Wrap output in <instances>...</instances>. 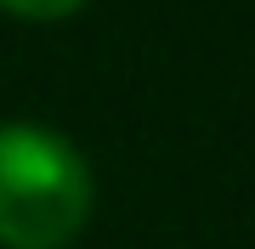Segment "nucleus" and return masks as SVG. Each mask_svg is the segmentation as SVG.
<instances>
[{"label": "nucleus", "instance_id": "f257e3e1", "mask_svg": "<svg viewBox=\"0 0 255 249\" xmlns=\"http://www.w3.org/2000/svg\"><path fill=\"white\" fill-rule=\"evenodd\" d=\"M91 165L63 130L0 125V249H63L91 221Z\"/></svg>", "mask_w": 255, "mask_h": 249}, {"label": "nucleus", "instance_id": "f03ea898", "mask_svg": "<svg viewBox=\"0 0 255 249\" xmlns=\"http://www.w3.org/2000/svg\"><path fill=\"white\" fill-rule=\"evenodd\" d=\"M0 6L11 11V17H28V23H63L74 11L85 6V0H0Z\"/></svg>", "mask_w": 255, "mask_h": 249}]
</instances>
